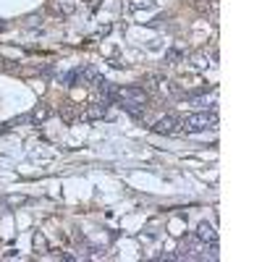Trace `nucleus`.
<instances>
[{
  "mask_svg": "<svg viewBox=\"0 0 262 262\" xmlns=\"http://www.w3.org/2000/svg\"><path fill=\"white\" fill-rule=\"evenodd\" d=\"M178 129H181V121H178V116H163L160 121H155V126H152V131H155V134H163V136L176 134Z\"/></svg>",
  "mask_w": 262,
  "mask_h": 262,
  "instance_id": "nucleus-3",
  "label": "nucleus"
},
{
  "mask_svg": "<svg viewBox=\"0 0 262 262\" xmlns=\"http://www.w3.org/2000/svg\"><path fill=\"white\" fill-rule=\"evenodd\" d=\"M108 113V102H95V105H89L87 113H84V121H95V118H102Z\"/></svg>",
  "mask_w": 262,
  "mask_h": 262,
  "instance_id": "nucleus-5",
  "label": "nucleus"
},
{
  "mask_svg": "<svg viewBox=\"0 0 262 262\" xmlns=\"http://www.w3.org/2000/svg\"><path fill=\"white\" fill-rule=\"evenodd\" d=\"M24 24H27L29 29H32V27H40V24H42V14H32V16H27Z\"/></svg>",
  "mask_w": 262,
  "mask_h": 262,
  "instance_id": "nucleus-11",
  "label": "nucleus"
},
{
  "mask_svg": "<svg viewBox=\"0 0 262 262\" xmlns=\"http://www.w3.org/2000/svg\"><path fill=\"white\" fill-rule=\"evenodd\" d=\"M97 79H100V74H97V68H95V66H84V68H79V82L95 84Z\"/></svg>",
  "mask_w": 262,
  "mask_h": 262,
  "instance_id": "nucleus-7",
  "label": "nucleus"
},
{
  "mask_svg": "<svg viewBox=\"0 0 262 262\" xmlns=\"http://www.w3.org/2000/svg\"><path fill=\"white\" fill-rule=\"evenodd\" d=\"M116 100L118 102H139V105H144V102H147V92L142 87H121L116 92Z\"/></svg>",
  "mask_w": 262,
  "mask_h": 262,
  "instance_id": "nucleus-2",
  "label": "nucleus"
},
{
  "mask_svg": "<svg viewBox=\"0 0 262 262\" xmlns=\"http://www.w3.org/2000/svg\"><path fill=\"white\" fill-rule=\"evenodd\" d=\"M76 8V0H55V11H61V14H71V11Z\"/></svg>",
  "mask_w": 262,
  "mask_h": 262,
  "instance_id": "nucleus-9",
  "label": "nucleus"
},
{
  "mask_svg": "<svg viewBox=\"0 0 262 262\" xmlns=\"http://www.w3.org/2000/svg\"><path fill=\"white\" fill-rule=\"evenodd\" d=\"M194 108H215V92L212 95H194V97H186Z\"/></svg>",
  "mask_w": 262,
  "mask_h": 262,
  "instance_id": "nucleus-6",
  "label": "nucleus"
},
{
  "mask_svg": "<svg viewBox=\"0 0 262 262\" xmlns=\"http://www.w3.org/2000/svg\"><path fill=\"white\" fill-rule=\"evenodd\" d=\"M121 108L129 113V116H134V118H142L144 116V108L139 105V102H121Z\"/></svg>",
  "mask_w": 262,
  "mask_h": 262,
  "instance_id": "nucleus-8",
  "label": "nucleus"
},
{
  "mask_svg": "<svg viewBox=\"0 0 262 262\" xmlns=\"http://www.w3.org/2000/svg\"><path fill=\"white\" fill-rule=\"evenodd\" d=\"M218 126V110L210 108V110H202V113H194L181 121V129L184 134H197V131H204V129H215Z\"/></svg>",
  "mask_w": 262,
  "mask_h": 262,
  "instance_id": "nucleus-1",
  "label": "nucleus"
},
{
  "mask_svg": "<svg viewBox=\"0 0 262 262\" xmlns=\"http://www.w3.org/2000/svg\"><path fill=\"white\" fill-rule=\"evenodd\" d=\"M176 58H181V50H170V53L165 55V63H173Z\"/></svg>",
  "mask_w": 262,
  "mask_h": 262,
  "instance_id": "nucleus-12",
  "label": "nucleus"
},
{
  "mask_svg": "<svg viewBox=\"0 0 262 262\" xmlns=\"http://www.w3.org/2000/svg\"><path fill=\"white\" fill-rule=\"evenodd\" d=\"M76 82H79V68H74V71H68V74L63 76V84H66V87H74Z\"/></svg>",
  "mask_w": 262,
  "mask_h": 262,
  "instance_id": "nucleus-10",
  "label": "nucleus"
},
{
  "mask_svg": "<svg viewBox=\"0 0 262 262\" xmlns=\"http://www.w3.org/2000/svg\"><path fill=\"white\" fill-rule=\"evenodd\" d=\"M194 236L199 238L202 244H218V231L212 228V223H204V220H202V223L197 225V233H194Z\"/></svg>",
  "mask_w": 262,
  "mask_h": 262,
  "instance_id": "nucleus-4",
  "label": "nucleus"
}]
</instances>
